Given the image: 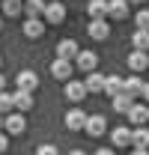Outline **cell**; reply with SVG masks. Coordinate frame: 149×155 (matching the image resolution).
<instances>
[{
  "label": "cell",
  "instance_id": "obj_27",
  "mask_svg": "<svg viewBox=\"0 0 149 155\" xmlns=\"http://www.w3.org/2000/svg\"><path fill=\"white\" fill-rule=\"evenodd\" d=\"M134 24H137V30H149V9H140L137 18H134Z\"/></svg>",
  "mask_w": 149,
  "mask_h": 155
},
{
  "label": "cell",
  "instance_id": "obj_36",
  "mask_svg": "<svg viewBox=\"0 0 149 155\" xmlns=\"http://www.w3.org/2000/svg\"><path fill=\"white\" fill-rule=\"evenodd\" d=\"M3 125H6V119H3V114H0V128H3Z\"/></svg>",
  "mask_w": 149,
  "mask_h": 155
},
{
  "label": "cell",
  "instance_id": "obj_9",
  "mask_svg": "<svg viewBox=\"0 0 149 155\" xmlns=\"http://www.w3.org/2000/svg\"><path fill=\"white\" fill-rule=\"evenodd\" d=\"M9 134H24V128H27V119L21 116V110L18 114H6V125H3Z\"/></svg>",
  "mask_w": 149,
  "mask_h": 155
},
{
  "label": "cell",
  "instance_id": "obj_22",
  "mask_svg": "<svg viewBox=\"0 0 149 155\" xmlns=\"http://www.w3.org/2000/svg\"><path fill=\"white\" fill-rule=\"evenodd\" d=\"M0 9H3V15H6V18H18L21 9H24V0H3V3H0Z\"/></svg>",
  "mask_w": 149,
  "mask_h": 155
},
{
  "label": "cell",
  "instance_id": "obj_25",
  "mask_svg": "<svg viewBox=\"0 0 149 155\" xmlns=\"http://www.w3.org/2000/svg\"><path fill=\"white\" fill-rule=\"evenodd\" d=\"M131 45L137 51H149V30H134L131 33Z\"/></svg>",
  "mask_w": 149,
  "mask_h": 155
},
{
  "label": "cell",
  "instance_id": "obj_33",
  "mask_svg": "<svg viewBox=\"0 0 149 155\" xmlns=\"http://www.w3.org/2000/svg\"><path fill=\"white\" fill-rule=\"evenodd\" d=\"M0 90H6V78L0 75Z\"/></svg>",
  "mask_w": 149,
  "mask_h": 155
},
{
  "label": "cell",
  "instance_id": "obj_1",
  "mask_svg": "<svg viewBox=\"0 0 149 155\" xmlns=\"http://www.w3.org/2000/svg\"><path fill=\"white\" fill-rule=\"evenodd\" d=\"M84 131L90 137H101L104 131H108V119L101 114H93V116H87V125H84Z\"/></svg>",
  "mask_w": 149,
  "mask_h": 155
},
{
  "label": "cell",
  "instance_id": "obj_35",
  "mask_svg": "<svg viewBox=\"0 0 149 155\" xmlns=\"http://www.w3.org/2000/svg\"><path fill=\"white\" fill-rule=\"evenodd\" d=\"M128 3H131V6H140V3H143V0H128Z\"/></svg>",
  "mask_w": 149,
  "mask_h": 155
},
{
  "label": "cell",
  "instance_id": "obj_31",
  "mask_svg": "<svg viewBox=\"0 0 149 155\" xmlns=\"http://www.w3.org/2000/svg\"><path fill=\"white\" fill-rule=\"evenodd\" d=\"M95 155H116V146H113V149H98Z\"/></svg>",
  "mask_w": 149,
  "mask_h": 155
},
{
  "label": "cell",
  "instance_id": "obj_26",
  "mask_svg": "<svg viewBox=\"0 0 149 155\" xmlns=\"http://www.w3.org/2000/svg\"><path fill=\"white\" fill-rule=\"evenodd\" d=\"M12 110H15V98L9 96L6 90H0V114L6 116V114H12Z\"/></svg>",
  "mask_w": 149,
  "mask_h": 155
},
{
  "label": "cell",
  "instance_id": "obj_29",
  "mask_svg": "<svg viewBox=\"0 0 149 155\" xmlns=\"http://www.w3.org/2000/svg\"><path fill=\"white\" fill-rule=\"evenodd\" d=\"M6 149H9V137L0 131V152H6Z\"/></svg>",
  "mask_w": 149,
  "mask_h": 155
},
{
  "label": "cell",
  "instance_id": "obj_18",
  "mask_svg": "<svg viewBox=\"0 0 149 155\" xmlns=\"http://www.w3.org/2000/svg\"><path fill=\"white\" fill-rule=\"evenodd\" d=\"M42 33H45V21L42 18H27L24 21V36L27 39H39Z\"/></svg>",
  "mask_w": 149,
  "mask_h": 155
},
{
  "label": "cell",
  "instance_id": "obj_11",
  "mask_svg": "<svg viewBox=\"0 0 149 155\" xmlns=\"http://www.w3.org/2000/svg\"><path fill=\"white\" fill-rule=\"evenodd\" d=\"M128 69H131V72H137V75H140L143 69H149V54L134 48V54H128Z\"/></svg>",
  "mask_w": 149,
  "mask_h": 155
},
{
  "label": "cell",
  "instance_id": "obj_21",
  "mask_svg": "<svg viewBox=\"0 0 149 155\" xmlns=\"http://www.w3.org/2000/svg\"><path fill=\"white\" fill-rule=\"evenodd\" d=\"M45 0H24V12L27 18H45Z\"/></svg>",
  "mask_w": 149,
  "mask_h": 155
},
{
  "label": "cell",
  "instance_id": "obj_4",
  "mask_svg": "<svg viewBox=\"0 0 149 155\" xmlns=\"http://www.w3.org/2000/svg\"><path fill=\"white\" fill-rule=\"evenodd\" d=\"M87 93H90V90H87L84 81H72V78L66 81V98H69V101H84Z\"/></svg>",
  "mask_w": 149,
  "mask_h": 155
},
{
  "label": "cell",
  "instance_id": "obj_37",
  "mask_svg": "<svg viewBox=\"0 0 149 155\" xmlns=\"http://www.w3.org/2000/svg\"><path fill=\"white\" fill-rule=\"evenodd\" d=\"M0 30H3V21H0Z\"/></svg>",
  "mask_w": 149,
  "mask_h": 155
},
{
  "label": "cell",
  "instance_id": "obj_12",
  "mask_svg": "<svg viewBox=\"0 0 149 155\" xmlns=\"http://www.w3.org/2000/svg\"><path fill=\"white\" fill-rule=\"evenodd\" d=\"M78 54H81V48H78V42H74V39H60V45H57V57L74 60Z\"/></svg>",
  "mask_w": 149,
  "mask_h": 155
},
{
  "label": "cell",
  "instance_id": "obj_24",
  "mask_svg": "<svg viewBox=\"0 0 149 155\" xmlns=\"http://www.w3.org/2000/svg\"><path fill=\"white\" fill-rule=\"evenodd\" d=\"M143 87H146V84H143V81H140V78H137V72H134V78H125V90H122V93H128V96H143Z\"/></svg>",
  "mask_w": 149,
  "mask_h": 155
},
{
  "label": "cell",
  "instance_id": "obj_14",
  "mask_svg": "<svg viewBox=\"0 0 149 155\" xmlns=\"http://www.w3.org/2000/svg\"><path fill=\"white\" fill-rule=\"evenodd\" d=\"M63 18H66V6L63 3H48L45 6V21L48 24H60Z\"/></svg>",
  "mask_w": 149,
  "mask_h": 155
},
{
  "label": "cell",
  "instance_id": "obj_5",
  "mask_svg": "<svg viewBox=\"0 0 149 155\" xmlns=\"http://www.w3.org/2000/svg\"><path fill=\"white\" fill-rule=\"evenodd\" d=\"M111 143L116 146V149H128L131 146V128L128 125H116L111 131Z\"/></svg>",
  "mask_w": 149,
  "mask_h": 155
},
{
  "label": "cell",
  "instance_id": "obj_13",
  "mask_svg": "<svg viewBox=\"0 0 149 155\" xmlns=\"http://www.w3.org/2000/svg\"><path fill=\"white\" fill-rule=\"evenodd\" d=\"M12 98H15V110H21V114H24V110H30V107L36 104L30 90H15V93H12Z\"/></svg>",
  "mask_w": 149,
  "mask_h": 155
},
{
  "label": "cell",
  "instance_id": "obj_30",
  "mask_svg": "<svg viewBox=\"0 0 149 155\" xmlns=\"http://www.w3.org/2000/svg\"><path fill=\"white\" fill-rule=\"evenodd\" d=\"M131 155H149V149H140V146H131Z\"/></svg>",
  "mask_w": 149,
  "mask_h": 155
},
{
  "label": "cell",
  "instance_id": "obj_2",
  "mask_svg": "<svg viewBox=\"0 0 149 155\" xmlns=\"http://www.w3.org/2000/svg\"><path fill=\"white\" fill-rule=\"evenodd\" d=\"M74 72V66H72V60H66V57H57L54 63H51V75L57 78V81H69Z\"/></svg>",
  "mask_w": 149,
  "mask_h": 155
},
{
  "label": "cell",
  "instance_id": "obj_17",
  "mask_svg": "<svg viewBox=\"0 0 149 155\" xmlns=\"http://www.w3.org/2000/svg\"><path fill=\"white\" fill-rule=\"evenodd\" d=\"M104 78L108 75H101V72H87V81H84V84H87V90H90V93H104Z\"/></svg>",
  "mask_w": 149,
  "mask_h": 155
},
{
  "label": "cell",
  "instance_id": "obj_6",
  "mask_svg": "<svg viewBox=\"0 0 149 155\" xmlns=\"http://www.w3.org/2000/svg\"><path fill=\"white\" fill-rule=\"evenodd\" d=\"M125 116H128L131 125H146V122H149V104H137V101H134V104H131V110H128Z\"/></svg>",
  "mask_w": 149,
  "mask_h": 155
},
{
  "label": "cell",
  "instance_id": "obj_3",
  "mask_svg": "<svg viewBox=\"0 0 149 155\" xmlns=\"http://www.w3.org/2000/svg\"><path fill=\"white\" fill-rule=\"evenodd\" d=\"M87 33H90V39L101 42V39L111 36V24H108L104 18H90V27H87Z\"/></svg>",
  "mask_w": 149,
  "mask_h": 155
},
{
  "label": "cell",
  "instance_id": "obj_15",
  "mask_svg": "<svg viewBox=\"0 0 149 155\" xmlns=\"http://www.w3.org/2000/svg\"><path fill=\"white\" fill-rule=\"evenodd\" d=\"M74 63H78V69H81V72H93L95 66H98V57H95L93 51H81V54L74 57Z\"/></svg>",
  "mask_w": 149,
  "mask_h": 155
},
{
  "label": "cell",
  "instance_id": "obj_38",
  "mask_svg": "<svg viewBox=\"0 0 149 155\" xmlns=\"http://www.w3.org/2000/svg\"><path fill=\"white\" fill-rule=\"evenodd\" d=\"M0 66H3V57H0Z\"/></svg>",
  "mask_w": 149,
  "mask_h": 155
},
{
  "label": "cell",
  "instance_id": "obj_28",
  "mask_svg": "<svg viewBox=\"0 0 149 155\" xmlns=\"http://www.w3.org/2000/svg\"><path fill=\"white\" fill-rule=\"evenodd\" d=\"M36 155H60V152H57V146H51V143H42L36 149Z\"/></svg>",
  "mask_w": 149,
  "mask_h": 155
},
{
  "label": "cell",
  "instance_id": "obj_34",
  "mask_svg": "<svg viewBox=\"0 0 149 155\" xmlns=\"http://www.w3.org/2000/svg\"><path fill=\"white\" fill-rule=\"evenodd\" d=\"M69 155H87V152H84V149H74V152H69Z\"/></svg>",
  "mask_w": 149,
  "mask_h": 155
},
{
  "label": "cell",
  "instance_id": "obj_8",
  "mask_svg": "<svg viewBox=\"0 0 149 155\" xmlns=\"http://www.w3.org/2000/svg\"><path fill=\"white\" fill-rule=\"evenodd\" d=\"M128 0H108V15H111L113 21H122L128 18Z\"/></svg>",
  "mask_w": 149,
  "mask_h": 155
},
{
  "label": "cell",
  "instance_id": "obj_23",
  "mask_svg": "<svg viewBox=\"0 0 149 155\" xmlns=\"http://www.w3.org/2000/svg\"><path fill=\"white\" fill-rule=\"evenodd\" d=\"M87 15L90 18H104L108 15V0H90L87 3Z\"/></svg>",
  "mask_w": 149,
  "mask_h": 155
},
{
  "label": "cell",
  "instance_id": "obj_16",
  "mask_svg": "<svg viewBox=\"0 0 149 155\" xmlns=\"http://www.w3.org/2000/svg\"><path fill=\"white\" fill-rule=\"evenodd\" d=\"M111 104H113L116 114H128L131 104H134V96H128V93H116V96L111 98Z\"/></svg>",
  "mask_w": 149,
  "mask_h": 155
},
{
  "label": "cell",
  "instance_id": "obj_32",
  "mask_svg": "<svg viewBox=\"0 0 149 155\" xmlns=\"http://www.w3.org/2000/svg\"><path fill=\"white\" fill-rule=\"evenodd\" d=\"M143 101H146V104H149V84H146V87H143Z\"/></svg>",
  "mask_w": 149,
  "mask_h": 155
},
{
  "label": "cell",
  "instance_id": "obj_7",
  "mask_svg": "<svg viewBox=\"0 0 149 155\" xmlns=\"http://www.w3.org/2000/svg\"><path fill=\"white\" fill-rule=\"evenodd\" d=\"M15 87L33 93V90L39 87V75H36V72H30V69H24V72H18V78H15Z\"/></svg>",
  "mask_w": 149,
  "mask_h": 155
},
{
  "label": "cell",
  "instance_id": "obj_20",
  "mask_svg": "<svg viewBox=\"0 0 149 155\" xmlns=\"http://www.w3.org/2000/svg\"><path fill=\"white\" fill-rule=\"evenodd\" d=\"M131 146L149 149V128H146V125H137V128H131Z\"/></svg>",
  "mask_w": 149,
  "mask_h": 155
},
{
  "label": "cell",
  "instance_id": "obj_19",
  "mask_svg": "<svg viewBox=\"0 0 149 155\" xmlns=\"http://www.w3.org/2000/svg\"><path fill=\"white\" fill-rule=\"evenodd\" d=\"M122 90H125V78H119V75H108L104 78V93H108V96H116V93H122Z\"/></svg>",
  "mask_w": 149,
  "mask_h": 155
},
{
  "label": "cell",
  "instance_id": "obj_10",
  "mask_svg": "<svg viewBox=\"0 0 149 155\" xmlns=\"http://www.w3.org/2000/svg\"><path fill=\"white\" fill-rule=\"evenodd\" d=\"M66 125H69V131H81V128L87 125V114H84L81 107H72V110L66 114Z\"/></svg>",
  "mask_w": 149,
  "mask_h": 155
}]
</instances>
